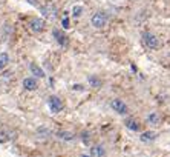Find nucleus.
I'll use <instances>...</instances> for the list:
<instances>
[{"instance_id":"9","label":"nucleus","mask_w":170,"mask_h":157,"mask_svg":"<svg viewBox=\"0 0 170 157\" xmlns=\"http://www.w3.org/2000/svg\"><path fill=\"white\" fill-rule=\"evenodd\" d=\"M29 69H31V73H32V76H35V77H40V79H43L45 77V71L39 66V65H35V63H31L29 65Z\"/></svg>"},{"instance_id":"12","label":"nucleus","mask_w":170,"mask_h":157,"mask_svg":"<svg viewBox=\"0 0 170 157\" xmlns=\"http://www.w3.org/2000/svg\"><path fill=\"white\" fill-rule=\"evenodd\" d=\"M91 154L94 155V157H104V148L103 146H100V145H95V146H92V149H91Z\"/></svg>"},{"instance_id":"13","label":"nucleus","mask_w":170,"mask_h":157,"mask_svg":"<svg viewBox=\"0 0 170 157\" xmlns=\"http://www.w3.org/2000/svg\"><path fill=\"white\" fill-rule=\"evenodd\" d=\"M57 137H58V139H61V140L69 142V140H72V139H74V134H72V132H69V131H58V132H57Z\"/></svg>"},{"instance_id":"7","label":"nucleus","mask_w":170,"mask_h":157,"mask_svg":"<svg viewBox=\"0 0 170 157\" xmlns=\"http://www.w3.org/2000/svg\"><path fill=\"white\" fill-rule=\"evenodd\" d=\"M37 86H39V83H37V79H35V77H26V79L23 80V88H25L26 91H35Z\"/></svg>"},{"instance_id":"11","label":"nucleus","mask_w":170,"mask_h":157,"mask_svg":"<svg viewBox=\"0 0 170 157\" xmlns=\"http://www.w3.org/2000/svg\"><path fill=\"white\" fill-rule=\"evenodd\" d=\"M141 142H144V143H149V142H153L155 139H156V134L153 132V131H146V132H142L141 134Z\"/></svg>"},{"instance_id":"15","label":"nucleus","mask_w":170,"mask_h":157,"mask_svg":"<svg viewBox=\"0 0 170 157\" xmlns=\"http://www.w3.org/2000/svg\"><path fill=\"white\" fill-rule=\"evenodd\" d=\"M9 63V56L6 53H0V69H3Z\"/></svg>"},{"instance_id":"14","label":"nucleus","mask_w":170,"mask_h":157,"mask_svg":"<svg viewBox=\"0 0 170 157\" xmlns=\"http://www.w3.org/2000/svg\"><path fill=\"white\" fill-rule=\"evenodd\" d=\"M159 116L156 114V112H150L149 116H147V123H150V125H158L159 123Z\"/></svg>"},{"instance_id":"2","label":"nucleus","mask_w":170,"mask_h":157,"mask_svg":"<svg viewBox=\"0 0 170 157\" xmlns=\"http://www.w3.org/2000/svg\"><path fill=\"white\" fill-rule=\"evenodd\" d=\"M141 39H142L144 46H146V48H149V49H156V48L159 46V40H158V37H156L155 34L149 33V31L142 33Z\"/></svg>"},{"instance_id":"8","label":"nucleus","mask_w":170,"mask_h":157,"mask_svg":"<svg viewBox=\"0 0 170 157\" xmlns=\"http://www.w3.org/2000/svg\"><path fill=\"white\" fill-rule=\"evenodd\" d=\"M52 36L55 37V40H57L58 45H61V46H66V45H68V37L65 36L63 31H60V29H54V31H52Z\"/></svg>"},{"instance_id":"4","label":"nucleus","mask_w":170,"mask_h":157,"mask_svg":"<svg viewBox=\"0 0 170 157\" xmlns=\"http://www.w3.org/2000/svg\"><path fill=\"white\" fill-rule=\"evenodd\" d=\"M28 26L32 33H42L45 29V20H42L40 17H32V19H29Z\"/></svg>"},{"instance_id":"10","label":"nucleus","mask_w":170,"mask_h":157,"mask_svg":"<svg viewBox=\"0 0 170 157\" xmlns=\"http://www.w3.org/2000/svg\"><path fill=\"white\" fill-rule=\"evenodd\" d=\"M126 128H129L130 131H139L141 125L139 122H136L135 119H126Z\"/></svg>"},{"instance_id":"3","label":"nucleus","mask_w":170,"mask_h":157,"mask_svg":"<svg viewBox=\"0 0 170 157\" xmlns=\"http://www.w3.org/2000/svg\"><path fill=\"white\" fill-rule=\"evenodd\" d=\"M40 13L45 17H55L57 16V6L52 2H46V3H43L40 6Z\"/></svg>"},{"instance_id":"1","label":"nucleus","mask_w":170,"mask_h":157,"mask_svg":"<svg viewBox=\"0 0 170 157\" xmlns=\"http://www.w3.org/2000/svg\"><path fill=\"white\" fill-rule=\"evenodd\" d=\"M107 20H109V17H107V14H106V13H103V11L95 13V14L92 16V19H91L92 26H94V28H97V29L104 28V26L107 25Z\"/></svg>"},{"instance_id":"16","label":"nucleus","mask_w":170,"mask_h":157,"mask_svg":"<svg viewBox=\"0 0 170 157\" xmlns=\"http://www.w3.org/2000/svg\"><path fill=\"white\" fill-rule=\"evenodd\" d=\"M72 14H74V17H81V14H83V6L75 5V6L72 8Z\"/></svg>"},{"instance_id":"6","label":"nucleus","mask_w":170,"mask_h":157,"mask_svg":"<svg viewBox=\"0 0 170 157\" xmlns=\"http://www.w3.org/2000/svg\"><path fill=\"white\" fill-rule=\"evenodd\" d=\"M49 108H51V111L52 112H60L61 109H63V102H61V99L60 97H57V96H51L49 97Z\"/></svg>"},{"instance_id":"17","label":"nucleus","mask_w":170,"mask_h":157,"mask_svg":"<svg viewBox=\"0 0 170 157\" xmlns=\"http://www.w3.org/2000/svg\"><path fill=\"white\" fill-rule=\"evenodd\" d=\"M61 25H63V28H65V29L71 28V22H69V17H68V16H65V17H63V20H61Z\"/></svg>"},{"instance_id":"5","label":"nucleus","mask_w":170,"mask_h":157,"mask_svg":"<svg viewBox=\"0 0 170 157\" xmlns=\"http://www.w3.org/2000/svg\"><path fill=\"white\" fill-rule=\"evenodd\" d=\"M110 106H112V109H113L115 112H118V114H121V116H124V114L127 112V105H126L121 99H113V100L110 102Z\"/></svg>"}]
</instances>
